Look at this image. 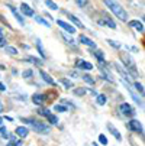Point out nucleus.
Here are the masks:
<instances>
[{"instance_id": "11", "label": "nucleus", "mask_w": 145, "mask_h": 146, "mask_svg": "<svg viewBox=\"0 0 145 146\" xmlns=\"http://www.w3.org/2000/svg\"><path fill=\"white\" fill-rule=\"evenodd\" d=\"M44 100H45V97H44V94H33L32 96V103L33 104H36V106H41V104L44 103Z\"/></svg>"}, {"instance_id": "18", "label": "nucleus", "mask_w": 145, "mask_h": 146, "mask_svg": "<svg viewBox=\"0 0 145 146\" xmlns=\"http://www.w3.org/2000/svg\"><path fill=\"white\" fill-rule=\"evenodd\" d=\"M68 19L71 20V22H73L76 26H78V28H81V29H84V25H83V23L80 22V20H78V19H77L74 15H68Z\"/></svg>"}, {"instance_id": "30", "label": "nucleus", "mask_w": 145, "mask_h": 146, "mask_svg": "<svg viewBox=\"0 0 145 146\" xmlns=\"http://www.w3.org/2000/svg\"><path fill=\"white\" fill-rule=\"evenodd\" d=\"M47 119H48V121H49L51 124H57V123H58V119H57V116H54V114H51V113L47 116Z\"/></svg>"}, {"instance_id": "35", "label": "nucleus", "mask_w": 145, "mask_h": 146, "mask_svg": "<svg viewBox=\"0 0 145 146\" xmlns=\"http://www.w3.org/2000/svg\"><path fill=\"white\" fill-rule=\"evenodd\" d=\"M99 142H100L102 145H108V137H106L105 135H99Z\"/></svg>"}, {"instance_id": "33", "label": "nucleus", "mask_w": 145, "mask_h": 146, "mask_svg": "<svg viewBox=\"0 0 145 146\" xmlns=\"http://www.w3.org/2000/svg\"><path fill=\"white\" fill-rule=\"evenodd\" d=\"M0 135H2V137H5V139H6V137H10V135L7 133V130H6V127H3V126H2V127H0Z\"/></svg>"}, {"instance_id": "28", "label": "nucleus", "mask_w": 145, "mask_h": 146, "mask_svg": "<svg viewBox=\"0 0 145 146\" xmlns=\"http://www.w3.org/2000/svg\"><path fill=\"white\" fill-rule=\"evenodd\" d=\"M73 93H74L76 96H84V94H86V88H83V87H80V88H74Z\"/></svg>"}, {"instance_id": "14", "label": "nucleus", "mask_w": 145, "mask_h": 146, "mask_svg": "<svg viewBox=\"0 0 145 146\" xmlns=\"http://www.w3.org/2000/svg\"><path fill=\"white\" fill-rule=\"evenodd\" d=\"M129 26H131V28H135L138 32H144V25L139 22V20H131Z\"/></svg>"}, {"instance_id": "41", "label": "nucleus", "mask_w": 145, "mask_h": 146, "mask_svg": "<svg viewBox=\"0 0 145 146\" xmlns=\"http://www.w3.org/2000/svg\"><path fill=\"white\" fill-rule=\"evenodd\" d=\"M7 146H17V143H16L15 140H10V142L7 143Z\"/></svg>"}, {"instance_id": "3", "label": "nucleus", "mask_w": 145, "mask_h": 146, "mask_svg": "<svg viewBox=\"0 0 145 146\" xmlns=\"http://www.w3.org/2000/svg\"><path fill=\"white\" fill-rule=\"evenodd\" d=\"M119 111L122 113V116H125V117H134L135 116V109L131 106V104L128 103H122L120 106H119Z\"/></svg>"}, {"instance_id": "34", "label": "nucleus", "mask_w": 145, "mask_h": 146, "mask_svg": "<svg viewBox=\"0 0 145 146\" xmlns=\"http://www.w3.org/2000/svg\"><path fill=\"white\" fill-rule=\"evenodd\" d=\"M32 74H33V71H32V70H25V71L22 72V77H23V78H31V77H32Z\"/></svg>"}, {"instance_id": "1", "label": "nucleus", "mask_w": 145, "mask_h": 146, "mask_svg": "<svg viewBox=\"0 0 145 146\" xmlns=\"http://www.w3.org/2000/svg\"><path fill=\"white\" fill-rule=\"evenodd\" d=\"M105 5L110 9V12L118 19H120L122 22H128V13H126V10L123 9L118 2H115V0H105Z\"/></svg>"}, {"instance_id": "36", "label": "nucleus", "mask_w": 145, "mask_h": 146, "mask_svg": "<svg viewBox=\"0 0 145 146\" xmlns=\"http://www.w3.org/2000/svg\"><path fill=\"white\" fill-rule=\"evenodd\" d=\"M38 114L45 116V117H47V116L49 114V110H48V109H39V110H38Z\"/></svg>"}, {"instance_id": "45", "label": "nucleus", "mask_w": 145, "mask_h": 146, "mask_svg": "<svg viewBox=\"0 0 145 146\" xmlns=\"http://www.w3.org/2000/svg\"><path fill=\"white\" fill-rule=\"evenodd\" d=\"M2 31H3V29H2V28H0V35H2V33H3V32H2Z\"/></svg>"}, {"instance_id": "12", "label": "nucleus", "mask_w": 145, "mask_h": 146, "mask_svg": "<svg viewBox=\"0 0 145 146\" xmlns=\"http://www.w3.org/2000/svg\"><path fill=\"white\" fill-rule=\"evenodd\" d=\"M16 135L17 136H20V137H26L28 136V133H29V129L28 127H25V126H19V127H16Z\"/></svg>"}, {"instance_id": "29", "label": "nucleus", "mask_w": 145, "mask_h": 146, "mask_svg": "<svg viewBox=\"0 0 145 146\" xmlns=\"http://www.w3.org/2000/svg\"><path fill=\"white\" fill-rule=\"evenodd\" d=\"M6 52L9 54V55H17V49L15 48V46H6Z\"/></svg>"}, {"instance_id": "22", "label": "nucleus", "mask_w": 145, "mask_h": 146, "mask_svg": "<svg viewBox=\"0 0 145 146\" xmlns=\"http://www.w3.org/2000/svg\"><path fill=\"white\" fill-rule=\"evenodd\" d=\"M59 82L63 84L65 88H71L73 87V82L70 81V80H67V78H59Z\"/></svg>"}, {"instance_id": "27", "label": "nucleus", "mask_w": 145, "mask_h": 146, "mask_svg": "<svg viewBox=\"0 0 145 146\" xmlns=\"http://www.w3.org/2000/svg\"><path fill=\"white\" fill-rule=\"evenodd\" d=\"M93 54H94V56L99 59V62H103V61H105V54H103L102 51H99V49H97V51H96V52H93Z\"/></svg>"}, {"instance_id": "39", "label": "nucleus", "mask_w": 145, "mask_h": 146, "mask_svg": "<svg viewBox=\"0 0 145 146\" xmlns=\"http://www.w3.org/2000/svg\"><path fill=\"white\" fill-rule=\"evenodd\" d=\"M108 42H109V45L113 46V48H120V44L115 42V40H112V39H108Z\"/></svg>"}, {"instance_id": "43", "label": "nucleus", "mask_w": 145, "mask_h": 146, "mask_svg": "<svg viewBox=\"0 0 145 146\" xmlns=\"http://www.w3.org/2000/svg\"><path fill=\"white\" fill-rule=\"evenodd\" d=\"M0 111H3V104H2V101H0Z\"/></svg>"}, {"instance_id": "15", "label": "nucleus", "mask_w": 145, "mask_h": 146, "mask_svg": "<svg viewBox=\"0 0 145 146\" xmlns=\"http://www.w3.org/2000/svg\"><path fill=\"white\" fill-rule=\"evenodd\" d=\"M41 77H42V80L45 81V82H48L49 86H55V81L49 77V74H47L45 71H41Z\"/></svg>"}, {"instance_id": "16", "label": "nucleus", "mask_w": 145, "mask_h": 146, "mask_svg": "<svg viewBox=\"0 0 145 146\" xmlns=\"http://www.w3.org/2000/svg\"><path fill=\"white\" fill-rule=\"evenodd\" d=\"M103 22H105L109 28H112V29H116V23L113 22V20H112V17L110 16H108V15H105V16H103Z\"/></svg>"}, {"instance_id": "13", "label": "nucleus", "mask_w": 145, "mask_h": 146, "mask_svg": "<svg viewBox=\"0 0 145 146\" xmlns=\"http://www.w3.org/2000/svg\"><path fill=\"white\" fill-rule=\"evenodd\" d=\"M108 130L116 137V140H122V136H120L119 130H116V129L113 127V124H112V123H108Z\"/></svg>"}, {"instance_id": "47", "label": "nucleus", "mask_w": 145, "mask_h": 146, "mask_svg": "<svg viewBox=\"0 0 145 146\" xmlns=\"http://www.w3.org/2000/svg\"><path fill=\"white\" fill-rule=\"evenodd\" d=\"M142 19H144V22H145V16H144V17H142Z\"/></svg>"}, {"instance_id": "7", "label": "nucleus", "mask_w": 145, "mask_h": 146, "mask_svg": "<svg viewBox=\"0 0 145 146\" xmlns=\"http://www.w3.org/2000/svg\"><path fill=\"white\" fill-rule=\"evenodd\" d=\"M57 25L58 26H61L65 32H68V33H74L76 32V28L74 26H71L70 23H67V22H63V20H57Z\"/></svg>"}, {"instance_id": "44", "label": "nucleus", "mask_w": 145, "mask_h": 146, "mask_svg": "<svg viewBox=\"0 0 145 146\" xmlns=\"http://www.w3.org/2000/svg\"><path fill=\"white\" fill-rule=\"evenodd\" d=\"M0 70H6V67L5 65H0Z\"/></svg>"}, {"instance_id": "38", "label": "nucleus", "mask_w": 145, "mask_h": 146, "mask_svg": "<svg viewBox=\"0 0 145 146\" xmlns=\"http://www.w3.org/2000/svg\"><path fill=\"white\" fill-rule=\"evenodd\" d=\"M7 46V42H6V39L0 35V48H6Z\"/></svg>"}, {"instance_id": "48", "label": "nucleus", "mask_w": 145, "mask_h": 146, "mask_svg": "<svg viewBox=\"0 0 145 146\" xmlns=\"http://www.w3.org/2000/svg\"><path fill=\"white\" fill-rule=\"evenodd\" d=\"M0 123H2V117H0Z\"/></svg>"}, {"instance_id": "21", "label": "nucleus", "mask_w": 145, "mask_h": 146, "mask_svg": "<svg viewBox=\"0 0 145 146\" xmlns=\"http://www.w3.org/2000/svg\"><path fill=\"white\" fill-rule=\"evenodd\" d=\"M7 7H9V9H10V12H12V13L15 15V17L17 19V22L23 25V19H22V17H20V15H19V13H17V12L15 10V7H13V6H7Z\"/></svg>"}, {"instance_id": "42", "label": "nucleus", "mask_w": 145, "mask_h": 146, "mask_svg": "<svg viewBox=\"0 0 145 146\" xmlns=\"http://www.w3.org/2000/svg\"><path fill=\"white\" fill-rule=\"evenodd\" d=\"M5 90H6L5 84H3V82H0V91H5Z\"/></svg>"}, {"instance_id": "37", "label": "nucleus", "mask_w": 145, "mask_h": 146, "mask_svg": "<svg viewBox=\"0 0 145 146\" xmlns=\"http://www.w3.org/2000/svg\"><path fill=\"white\" fill-rule=\"evenodd\" d=\"M76 3H77L80 7H84V6L89 3V0H76Z\"/></svg>"}, {"instance_id": "10", "label": "nucleus", "mask_w": 145, "mask_h": 146, "mask_svg": "<svg viewBox=\"0 0 145 146\" xmlns=\"http://www.w3.org/2000/svg\"><path fill=\"white\" fill-rule=\"evenodd\" d=\"M115 68L118 70V72L120 74V77H122L123 80H128V82L131 81V78H132V77H131V74H129V72H126V71H125V70H123V68H122L120 65H118V64H115Z\"/></svg>"}, {"instance_id": "25", "label": "nucleus", "mask_w": 145, "mask_h": 146, "mask_svg": "<svg viewBox=\"0 0 145 146\" xmlns=\"http://www.w3.org/2000/svg\"><path fill=\"white\" fill-rule=\"evenodd\" d=\"M134 87L136 88V91H138V93H139L142 97H145V90H144V87L139 84V82H135V84H134Z\"/></svg>"}, {"instance_id": "5", "label": "nucleus", "mask_w": 145, "mask_h": 146, "mask_svg": "<svg viewBox=\"0 0 145 146\" xmlns=\"http://www.w3.org/2000/svg\"><path fill=\"white\" fill-rule=\"evenodd\" d=\"M128 127H129V130H134V132H136V133H142V124H141L138 120H135V119H132V120L128 123Z\"/></svg>"}, {"instance_id": "6", "label": "nucleus", "mask_w": 145, "mask_h": 146, "mask_svg": "<svg viewBox=\"0 0 145 146\" xmlns=\"http://www.w3.org/2000/svg\"><path fill=\"white\" fill-rule=\"evenodd\" d=\"M76 65H77V68L86 70V71H90V70H93V64H92V62H89V61H84V59H77Z\"/></svg>"}, {"instance_id": "19", "label": "nucleus", "mask_w": 145, "mask_h": 146, "mask_svg": "<svg viewBox=\"0 0 145 146\" xmlns=\"http://www.w3.org/2000/svg\"><path fill=\"white\" fill-rule=\"evenodd\" d=\"M96 101H97V104H99V106H105V104L108 103V97H106L105 94H99Z\"/></svg>"}, {"instance_id": "46", "label": "nucleus", "mask_w": 145, "mask_h": 146, "mask_svg": "<svg viewBox=\"0 0 145 146\" xmlns=\"http://www.w3.org/2000/svg\"><path fill=\"white\" fill-rule=\"evenodd\" d=\"M92 146H97V145H96V143H93V145H92Z\"/></svg>"}, {"instance_id": "31", "label": "nucleus", "mask_w": 145, "mask_h": 146, "mask_svg": "<svg viewBox=\"0 0 145 146\" xmlns=\"http://www.w3.org/2000/svg\"><path fill=\"white\" fill-rule=\"evenodd\" d=\"M36 48H38V52L41 54V56H42V58H45V56H47V54H45V51L42 49V45H41V42H39V40L36 42Z\"/></svg>"}, {"instance_id": "26", "label": "nucleus", "mask_w": 145, "mask_h": 146, "mask_svg": "<svg viewBox=\"0 0 145 146\" xmlns=\"http://www.w3.org/2000/svg\"><path fill=\"white\" fill-rule=\"evenodd\" d=\"M35 20H36L38 23H41V25H44V26H47V28H51L49 22H47V20H44L42 17H39V16H35Z\"/></svg>"}, {"instance_id": "40", "label": "nucleus", "mask_w": 145, "mask_h": 146, "mask_svg": "<svg viewBox=\"0 0 145 146\" xmlns=\"http://www.w3.org/2000/svg\"><path fill=\"white\" fill-rule=\"evenodd\" d=\"M63 38H64V39H65V40H67V42H68V44H71V45H74V44H76V42H74V40H73V39H71V38H67V36H65V35H63Z\"/></svg>"}, {"instance_id": "24", "label": "nucleus", "mask_w": 145, "mask_h": 146, "mask_svg": "<svg viewBox=\"0 0 145 146\" xmlns=\"http://www.w3.org/2000/svg\"><path fill=\"white\" fill-rule=\"evenodd\" d=\"M45 5L51 9V10H58V6L55 2H52V0H45Z\"/></svg>"}, {"instance_id": "17", "label": "nucleus", "mask_w": 145, "mask_h": 146, "mask_svg": "<svg viewBox=\"0 0 145 146\" xmlns=\"http://www.w3.org/2000/svg\"><path fill=\"white\" fill-rule=\"evenodd\" d=\"M99 68H100V71H102V74H103V80H106V81H109V82H112V84H113V82H115V80L112 78V75H110L108 71H105V70H103V67H102V65H100Z\"/></svg>"}, {"instance_id": "8", "label": "nucleus", "mask_w": 145, "mask_h": 146, "mask_svg": "<svg viewBox=\"0 0 145 146\" xmlns=\"http://www.w3.org/2000/svg\"><path fill=\"white\" fill-rule=\"evenodd\" d=\"M78 40L81 44H84V45H87V46H90V48H93V49H96V44L93 42L92 39H89L87 36H84V35H80V38H78Z\"/></svg>"}, {"instance_id": "20", "label": "nucleus", "mask_w": 145, "mask_h": 146, "mask_svg": "<svg viewBox=\"0 0 145 146\" xmlns=\"http://www.w3.org/2000/svg\"><path fill=\"white\" fill-rule=\"evenodd\" d=\"M26 59H28V61H31L32 64L38 65V67H42V65H44V62H42V59H38V58H35V56H28Z\"/></svg>"}, {"instance_id": "9", "label": "nucleus", "mask_w": 145, "mask_h": 146, "mask_svg": "<svg viewBox=\"0 0 145 146\" xmlns=\"http://www.w3.org/2000/svg\"><path fill=\"white\" fill-rule=\"evenodd\" d=\"M20 12H22L25 16H33V9L29 6V5H26V3H22L20 5Z\"/></svg>"}, {"instance_id": "23", "label": "nucleus", "mask_w": 145, "mask_h": 146, "mask_svg": "<svg viewBox=\"0 0 145 146\" xmlns=\"http://www.w3.org/2000/svg\"><path fill=\"white\" fill-rule=\"evenodd\" d=\"M81 78L84 80V81L87 82V84H92V86L94 84V78H93L92 75H89V74H84V75H81Z\"/></svg>"}, {"instance_id": "32", "label": "nucleus", "mask_w": 145, "mask_h": 146, "mask_svg": "<svg viewBox=\"0 0 145 146\" xmlns=\"http://www.w3.org/2000/svg\"><path fill=\"white\" fill-rule=\"evenodd\" d=\"M54 110H55V111H59V113H64V111H67V107H65V106H59V104H57V106L54 107Z\"/></svg>"}, {"instance_id": "2", "label": "nucleus", "mask_w": 145, "mask_h": 146, "mask_svg": "<svg viewBox=\"0 0 145 146\" xmlns=\"http://www.w3.org/2000/svg\"><path fill=\"white\" fill-rule=\"evenodd\" d=\"M119 58H120V61L123 62V65L126 67V70H128V72L132 75V78H138V71H136V64H135V61H134V58L129 55V54H126V52H120L119 54Z\"/></svg>"}, {"instance_id": "4", "label": "nucleus", "mask_w": 145, "mask_h": 146, "mask_svg": "<svg viewBox=\"0 0 145 146\" xmlns=\"http://www.w3.org/2000/svg\"><path fill=\"white\" fill-rule=\"evenodd\" d=\"M31 126H32V129H33L35 132H38V133H49V127L47 126V124L39 123V121H36V120H32Z\"/></svg>"}]
</instances>
